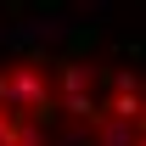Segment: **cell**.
Wrapping results in <instances>:
<instances>
[{"label": "cell", "instance_id": "cell-1", "mask_svg": "<svg viewBox=\"0 0 146 146\" xmlns=\"http://www.w3.org/2000/svg\"><path fill=\"white\" fill-rule=\"evenodd\" d=\"M0 146H146V73L101 56L6 62Z\"/></svg>", "mask_w": 146, "mask_h": 146}]
</instances>
